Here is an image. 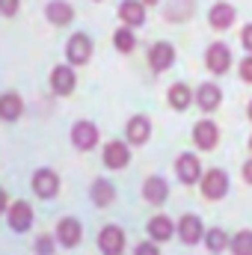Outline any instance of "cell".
Segmentation results:
<instances>
[{"mask_svg": "<svg viewBox=\"0 0 252 255\" xmlns=\"http://www.w3.org/2000/svg\"><path fill=\"white\" fill-rule=\"evenodd\" d=\"M199 184H202V196L205 199L217 202V199H223L229 193V172L226 169H208Z\"/></svg>", "mask_w": 252, "mask_h": 255, "instance_id": "cell-1", "label": "cell"}, {"mask_svg": "<svg viewBox=\"0 0 252 255\" xmlns=\"http://www.w3.org/2000/svg\"><path fill=\"white\" fill-rule=\"evenodd\" d=\"M175 175H178V181L181 184H199L202 181V160L193 154V151H184V154H178V160H175Z\"/></svg>", "mask_w": 252, "mask_h": 255, "instance_id": "cell-2", "label": "cell"}, {"mask_svg": "<svg viewBox=\"0 0 252 255\" xmlns=\"http://www.w3.org/2000/svg\"><path fill=\"white\" fill-rule=\"evenodd\" d=\"M65 57L71 65H86L92 60V39L86 33H74L65 45Z\"/></svg>", "mask_w": 252, "mask_h": 255, "instance_id": "cell-3", "label": "cell"}, {"mask_svg": "<svg viewBox=\"0 0 252 255\" xmlns=\"http://www.w3.org/2000/svg\"><path fill=\"white\" fill-rule=\"evenodd\" d=\"M205 68H208L211 74H226V71L232 68V51H229V45L214 42V45L205 51Z\"/></svg>", "mask_w": 252, "mask_h": 255, "instance_id": "cell-4", "label": "cell"}, {"mask_svg": "<svg viewBox=\"0 0 252 255\" xmlns=\"http://www.w3.org/2000/svg\"><path fill=\"white\" fill-rule=\"evenodd\" d=\"M193 142H196V148H202V151L217 148V142H220V128H217V122H211V119L196 122V125H193Z\"/></svg>", "mask_w": 252, "mask_h": 255, "instance_id": "cell-5", "label": "cell"}, {"mask_svg": "<svg viewBox=\"0 0 252 255\" xmlns=\"http://www.w3.org/2000/svg\"><path fill=\"white\" fill-rule=\"evenodd\" d=\"M127 163H130V148H127V142L110 139V142L104 145V166H107V169H125Z\"/></svg>", "mask_w": 252, "mask_h": 255, "instance_id": "cell-6", "label": "cell"}, {"mask_svg": "<svg viewBox=\"0 0 252 255\" xmlns=\"http://www.w3.org/2000/svg\"><path fill=\"white\" fill-rule=\"evenodd\" d=\"M98 247L104 255H122L125 250V232L119 226H104L98 235Z\"/></svg>", "mask_w": 252, "mask_h": 255, "instance_id": "cell-7", "label": "cell"}, {"mask_svg": "<svg viewBox=\"0 0 252 255\" xmlns=\"http://www.w3.org/2000/svg\"><path fill=\"white\" fill-rule=\"evenodd\" d=\"M71 142H74V148H80V151H89V148H95L98 145V128L92 125V122H74L71 128Z\"/></svg>", "mask_w": 252, "mask_h": 255, "instance_id": "cell-8", "label": "cell"}, {"mask_svg": "<svg viewBox=\"0 0 252 255\" xmlns=\"http://www.w3.org/2000/svg\"><path fill=\"white\" fill-rule=\"evenodd\" d=\"M178 238H181L187 247L205 241V226H202V220H199L196 214H184V217L178 220Z\"/></svg>", "mask_w": 252, "mask_h": 255, "instance_id": "cell-9", "label": "cell"}, {"mask_svg": "<svg viewBox=\"0 0 252 255\" xmlns=\"http://www.w3.org/2000/svg\"><path fill=\"white\" fill-rule=\"evenodd\" d=\"M196 104H199V110L202 113H214L220 104H223V89L217 86V83H202L199 89H196Z\"/></svg>", "mask_w": 252, "mask_h": 255, "instance_id": "cell-10", "label": "cell"}, {"mask_svg": "<svg viewBox=\"0 0 252 255\" xmlns=\"http://www.w3.org/2000/svg\"><path fill=\"white\" fill-rule=\"evenodd\" d=\"M172 63H175V48L169 42H154L151 51H148V65L160 74V71L172 68Z\"/></svg>", "mask_w": 252, "mask_h": 255, "instance_id": "cell-11", "label": "cell"}, {"mask_svg": "<svg viewBox=\"0 0 252 255\" xmlns=\"http://www.w3.org/2000/svg\"><path fill=\"white\" fill-rule=\"evenodd\" d=\"M57 190H60V178H57L54 169H39V172L33 175V193H36L39 199H54Z\"/></svg>", "mask_w": 252, "mask_h": 255, "instance_id": "cell-12", "label": "cell"}, {"mask_svg": "<svg viewBox=\"0 0 252 255\" xmlns=\"http://www.w3.org/2000/svg\"><path fill=\"white\" fill-rule=\"evenodd\" d=\"M208 21H211V27L214 30H229L235 21H238V9L232 6V3H214L211 6V12H208Z\"/></svg>", "mask_w": 252, "mask_h": 255, "instance_id": "cell-13", "label": "cell"}, {"mask_svg": "<svg viewBox=\"0 0 252 255\" xmlns=\"http://www.w3.org/2000/svg\"><path fill=\"white\" fill-rule=\"evenodd\" d=\"M74 86H77V77H74V68L71 65H57L51 71V89L57 95H71Z\"/></svg>", "mask_w": 252, "mask_h": 255, "instance_id": "cell-14", "label": "cell"}, {"mask_svg": "<svg viewBox=\"0 0 252 255\" xmlns=\"http://www.w3.org/2000/svg\"><path fill=\"white\" fill-rule=\"evenodd\" d=\"M125 136L130 145H145L148 136H151V122L148 116H130L127 119V128H125Z\"/></svg>", "mask_w": 252, "mask_h": 255, "instance_id": "cell-15", "label": "cell"}, {"mask_svg": "<svg viewBox=\"0 0 252 255\" xmlns=\"http://www.w3.org/2000/svg\"><path fill=\"white\" fill-rule=\"evenodd\" d=\"M119 18H122V27H142L145 24V3L142 0H125L119 6Z\"/></svg>", "mask_w": 252, "mask_h": 255, "instance_id": "cell-16", "label": "cell"}, {"mask_svg": "<svg viewBox=\"0 0 252 255\" xmlns=\"http://www.w3.org/2000/svg\"><path fill=\"white\" fill-rule=\"evenodd\" d=\"M80 238H83V229H80V223L74 220V217H63L60 223H57V241L63 244V247H77L80 244Z\"/></svg>", "mask_w": 252, "mask_h": 255, "instance_id": "cell-17", "label": "cell"}, {"mask_svg": "<svg viewBox=\"0 0 252 255\" xmlns=\"http://www.w3.org/2000/svg\"><path fill=\"white\" fill-rule=\"evenodd\" d=\"M9 229L12 232H27L30 226H33V208L27 205V202H15V205H9Z\"/></svg>", "mask_w": 252, "mask_h": 255, "instance_id": "cell-18", "label": "cell"}, {"mask_svg": "<svg viewBox=\"0 0 252 255\" xmlns=\"http://www.w3.org/2000/svg\"><path fill=\"white\" fill-rule=\"evenodd\" d=\"M142 199H145L148 205H163V202L169 199V184H166L160 175L145 178V184H142Z\"/></svg>", "mask_w": 252, "mask_h": 255, "instance_id": "cell-19", "label": "cell"}, {"mask_svg": "<svg viewBox=\"0 0 252 255\" xmlns=\"http://www.w3.org/2000/svg\"><path fill=\"white\" fill-rule=\"evenodd\" d=\"M172 235H175V223H172L169 217L157 214V217L148 220V238H151L154 244H163V241H169Z\"/></svg>", "mask_w": 252, "mask_h": 255, "instance_id": "cell-20", "label": "cell"}, {"mask_svg": "<svg viewBox=\"0 0 252 255\" xmlns=\"http://www.w3.org/2000/svg\"><path fill=\"white\" fill-rule=\"evenodd\" d=\"M166 101H169L172 110H187L190 104L196 101V92L190 89L187 83H172L169 92H166Z\"/></svg>", "mask_w": 252, "mask_h": 255, "instance_id": "cell-21", "label": "cell"}, {"mask_svg": "<svg viewBox=\"0 0 252 255\" xmlns=\"http://www.w3.org/2000/svg\"><path fill=\"white\" fill-rule=\"evenodd\" d=\"M45 15H48V21H51L54 27H65V24L74 21V9H71V3H65V0H51L48 9H45Z\"/></svg>", "mask_w": 252, "mask_h": 255, "instance_id": "cell-22", "label": "cell"}, {"mask_svg": "<svg viewBox=\"0 0 252 255\" xmlns=\"http://www.w3.org/2000/svg\"><path fill=\"white\" fill-rule=\"evenodd\" d=\"M21 113H24L21 95L3 92V95H0V119H3V122H15V119H21Z\"/></svg>", "mask_w": 252, "mask_h": 255, "instance_id": "cell-23", "label": "cell"}, {"mask_svg": "<svg viewBox=\"0 0 252 255\" xmlns=\"http://www.w3.org/2000/svg\"><path fill=\"white\" fill-rule=\"evenodd\" d=\"M89 196H92V202L98 205V208H107L113 199H116V187L107 181V178H98L95 184H92V190H89Z\"/></svg>", "mask_w": 252, "mask_h": 255, "instance_id": "cell-24", "label": "cell"}, {"mask_svg": "<svg viewBox=\"0 0 252 255\" xmlns=\"http://www.w3.org/2000/svg\"><path fill=\"white\" fill-rule=\"evenodd\" d=\"M229 235L223 232V229H211V232H205V247H208V253L220 255L223 250H229Z\"/></svg>", "mask_w": 252, "mask_h": 255, "instance_id": "cell-25", "label": "cell"}, {"mask_svg": "<svg viewBox=\"0 0 252 255\" xmlns=\"http://www.w3.org/2000/svg\"><path fill=\"white\" fill-rule=\"evenodd\" d=\"M113 45H116L119 54H130V51L136 48V36H133V30H130V27H119V30L113 33Z\"/></svg>", "mask_w": 252, "mask_h": 255, "instance_id": "cell-26", "label": "cell"}, {"mask_svg": "<svg viewBox=\"0 0 252 255\" xmlns=\"http://www.w3.org/2000/svg\"><path fill=\"white\" fill-rule=\"evenodd\" d=\"M229 250H232V255H252V232H250V229L238 232V235L232 238Z\"/></svg>", "mask_w": 252, "mask_h": 255, "instance_id": "cell-27", "label": "cell"}, {"mask_svg": "<svg viewBox=\"0 0 252 255\" xmlns=\"http://www.w3.org/2000/svg\"><path fill=\"white\" fill-rule=\"evenodd\" d=\"M36 253L39 255H51L54 253V238H51V235H39V241H36Z\"/></svg>", "mask_w": 252, "mask_h": 255, "instance_id": "cell-28", "label": "cell"}, {"mask_svg": "<svg viewBox=\"0 0 252 255\" xmlns=\"http://www.w3.org/2000/svg\"><path fill=\"white\" fill-rule=\"evenodd\" d=\"M133 255H160V250H157V244H154V241H142V244H136Z\"/></svg>", "mask_w": 252, "mask_h": 255, "instance_id": "cell-29", "label": "cell"}, {"mask_svg": "<svg viewBox=\"0 0 252 255\" xmlns=\"http://www.w3.org/2000/svg\"><path fill=\"white\" fill-rule=\"evenodd\" d=\"M241 80L244 83H252V54L241 60Z\"/></svg>", "mask_w": 252, "mask_h": 255, "instance_id": "cell-30", "label": "cell"}, {"mask_svg": "<svg viewBox=\"0 0 252 255\" xmlns=\"http://www.w3.org/2000/svg\"><path fill=\"white\" fill-rule=\"evenodd\" d=\"M21 9V0H0V15H15Z\"/></svg>", "mask_w": 252, "mask_h": 255, "instance_id": "cell-31", "label": "cell"}, {"mask_svg": "<svg viewBox=\"0 0 252 255\" xmlns=\"http://www.w3.org/2000/svg\"><path fill=\"white\" fill-rule=\"evenodd\" d=\"M241 42H244V48L252 54V24H247V27H244V33H241Z\"/></svg>", "mask_w": 252, "mask_h": 255, "instance_id": "cell-32", "label": "cell"}, {"mask_svg": "<svg viewBox=\"0 0 252 255\" xmlns=\"http://www.w3.org/2000/svg\"><path fill=\"white\" fill-rule=\"evenodd\" d=\"M244 181H247V184H252V160H247V163H244Z\"/></svg>", "mask_w": 252, "mask_h": 255, "instance_id": "cell-33", "label": "cell"}, {"mask_svg": "<svg viewBox=\"0 0 252 255\" xmlns=\"http://www.w3.org/2000/svg\"><path fill=\"white\" fill-rule=\"evenodd\" d=\"M3 211H9V205H6V193L0 190V214H3Z\"/></svg>", "mask_w": 252, "mask_h": 255, "instance_id": "cell-34", "label": "cell"}, {"mask_svg": "<svg viewBox=\"0 0 252 255\" xmlns=\"http://www.w3.org/2000/svg\"><path fill=\"white\" fill-rule=\"evenodd\" d=\"M142 3H145V6H157L160 0H142Z\"/></svg>", "mask_w": 252, "mask_h": 255, "instance_id": "cell-35", "label": "cell"}, {"mask_svg": "<svg viewBox=\"0 0 252 255\" xmlns=\"http://www.w3.org/2000/svg\"><path fill=\"white\" fill-rule=\"evenodd\" d=\"M247 116H250V122H252V101H250V107H247Z\"/></svg>", "mask_w": 252, "mask_h": 255, "instance_id": "cell-36", "label": "cell"}, {"mask_svg": "<svg viewBox=\"0 0 252 255\" xmlns=\"http://www.w3.org/2000/svg\"><path fill=\"white\" fill-rule=\"evenodd\" d=\"M250 151H252V136H250Z\"/></svg>", "mask_w": 252, "mask_h": 255, "instance_id": "cell-37", "label": "cell"}]
</instances>
